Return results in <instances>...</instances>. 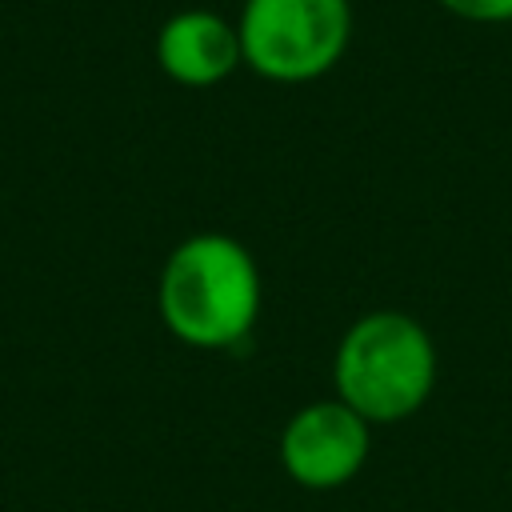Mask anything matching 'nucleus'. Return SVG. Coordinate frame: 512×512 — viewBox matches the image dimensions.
Masks as SVG:
<instances>
[{
  "label": "nucleus",
  "instance_id": "1",
  "mask_svg": "<svg viewBox=\"0 0 512 512\" xmlns=\"http://www.w3.org/2000/svg\"><path fill=\"white\" fill-rule=\"evenodd\" d=\"M260 304V264L236 236L192 232L164 256L156 312L180 344L200 352L236 348L256 328Z\"/></svg>",
  "mask_w": 512,
  "mask_h": 512
},
{
  "label": "nucleus",
  "instance_id": "2",
  "mask_svg": "<svg viewBox=\"0 0 512 512\" xmlns=\"http://www.w3.org/2000/svg\"><path fill=\"white\" fill-rule=\"evenodd\" d=\"M436 388V344L428 328L396 308L356 316L332 352V396L376 424L412 420Z\"/></svg>",
  "mask_w": 512,
  "mask_h": 512
},
{
  "label": "nucleus",
  "instance_id": "3",
  "mask_svg": "<svg viewBox=\"0 0 512 512\" xmlns=\"http://www.w3.org/2000/svg\"><path fill=\"white\" fill-rule=\"evenodd\" d=\"M236 32L248 72L268 84H312L352 44V0H244Z\"/></svg>",
  "mask_w": 512,
  "mask_h": 512
},
{
  "label": "nucleus",
  "instance_id": "4",
  "mask_svg": "<svg viewBox=\"0 0 512 512\" xmlns=\"http://www.w3.org/2000/svg\"><path fill=\"white\" fill-rule=\"evenodd\" d=\"M372 452V424L344 400H312L296 408L280 432V464L308 492H332L360 476Z\"/></svg>",
  "mask_w": 512,
  "mask_h": 512
},
{
  "label": "nucleus",
  "instance_id": "5",
  "mask_svg": "<svg viewBox=\"0 0 512 512\" xmlns=\"http://www.w3.org/2000/svg\"><path fill=\"white\" fill-rule=\"evenodd\" d=\"M156 64L180 88H216L244 68L240 32L212 8H180L156 32Z\"/></svg>",
  "mask_w": 512,
  "mask_h": 512
},
{
  "label": "nucleus",
  "instance_id": "6",
  "mask_svg": "<svg viewBox=\"0 0 512 512\" xmlns=\"http://www.w3.org/2000/svg\"><path fill=\"white\" fill-rule=\"evenodd\" d=\"M464 24H512V0H436Z\"/></svg>",
  "mask_w": 512,
  "mask_h": 512
}]
</instances>
